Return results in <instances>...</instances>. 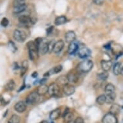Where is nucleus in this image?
<instances>
[{"mask_svg": "<svg viewBox=\"0 0 123 123\" xmlns=\"http://www.w3.org/2000/svg\"><path fill=\"white\" fill-rule=\"evenodd\" d=\"M48 88L49 86L46 85H41L37 88V93L39 95H44L48 92Z\"/></svg>", "mask_w": 123, "mask_h": 123, "instance_id": "18", "label": "nucleus"}, {"mask_svg": "<svg viewBox=\"0 0 123 123\" xmlns=\"http://www.w3.org/2000/svg\"><path fill=\"white\" fill-rule=\"evenodd\" d=\"M123 72V67L120 63H116L114 65L113 69V72L115 75H119Z\"/></svg>", "mask_w": 123, "mask_h": 123, "instance_id": "20", "label": "nucleus"}, {"mask_svg": "<svg viewBox=\"0 0 123 123\" xmlns=\"http://www.w3.org/2000/svg\"><path fill=\"white\" fill-rule=\"evenodd\" d=\"M103 123H118V119H117L116 115H113L111 113H108L103 117Z\"/></svg>", "mask_w": 123, "mask_h": 123, "instance_id": "5", "label": "nucleus"}, {"mask_svg": "<svg viewBox=\"0 0 123 123\" xmlns=\"http://www.w3.org/2000/svg\"><path fill=\"white\" fill-rule=\"evenodd\" d=\"M37 75H38V74H37V72H33L32 74V77L33 78H36V77H37Z\"/></svg>", "mask_w": 123, "mask_h": 123, "instance_id": "39", "label": "nucleus"}, {"mask_svg": "<svg viewBox=\"0 0 123 123\" xmlns=\"http://www.w3.org/2000/svg\"><path fill=\"white\" fill-rule=\"evenodd\" d=\"M21 118L18 115H12L10 118L8 119V123H20Z\"/></svg>", "mask_w": 123, "mask_h": 123, "instance_id": "28", "label": "nucleus"}, {"mask_svg": "<svg viewBox=\"0 0 123 123\" xmlns=\"http://www.w3.org/2000/svg\"><path fill=\"white\" fill-rule=\"evenodd\" d=\"M8 24H9V21H8V19L6 18H3L1 21V26H3V27H6L8 25Z\"/></svg>", "mask_w": 123, "mask_h": 123, "instance_id": "34", "label": "nucleus"}, {"mask_svg": "<svg viewBox=\"0 0 123 123\" xmlns=\"http://www.w3.org/2000/svg\"><path fill=\"white\" fill-rule=\"evenodd\" d=\"M0 102H1V104L3 106L7 104V102L6 101V100H5L4 97H3L2 95H0Z\"/></svg>", "mask_w": 123, "mask_h": 123, "instance_id": "36", "label": "nucleus"}, {"mask_svg": "<svg viewBox=\"0 0 123 123\" xmlns=\"http://www.w3.org/2000/svg\"><path fill=\"white\" fill-rule=\"evenodd\" d=\"M65 46V43L63 40H59L57 42L55 43L54 49H53V52L55 54L59 53L62 50Z\"/></svg>", "mask_w": 123, "mask_h": 123, "instance_id": "11", "label": "nucleus"}, {"mask_svg": "<svg viewBox=\"0 0 123 123\" xmlns=\"http://www.w3.org/2000/svg\"><path fill=\"white\" fill-rule=\"evenodd\" d=\"M73 123H85V121H84V119L82 117H78L75 119V121H74Z\"/></svg>", "mask_w": 123, "mask_h": 123, "instance_id": "35", "label": "nucleus"}, {"mask_svg": "<svg viewBox=\"0 0 123 123\" xmlns=\"http://www.w3.org/2000/svg\"><path fill=\"white\" fill-rule=\"evenodd\" d=\"M105 96H106V103L108 104H112L115 101L116 94L115 93H113L108 95H105Z\"/></svg>", "mask_w": 123, "mask_h": 123, "instance_id": "27", "label": "nucleus"}, {"mask_svg": "<svg viewBox=\"0 0 123 123\" xmlns=\"http://www.w3.org/2000/svg\"><path fill=\"white\" fill-rule=\"evenodd\" d=\"M101 66L103 71L108 72L112 67V62L110 60H103L101 62Z\"/></svg>", "mask_w": 123, "mask_h": 123, "instance_id": "12", "label": "nucleus"}, {"mask_svg": "<svg viewBox=\"0 0 123 123\" xmlns=\"http://www.w3.org/2000/svg\"><path fill=\"white\" fill-rule=\"evenodd\" d=\"M79 49V45L78 44L75 43V41L72 42L70 43L68 46V52L69 54H74Z\"/></svg>", "mask_w": 123, "mask_h": 123, "instance_id": "15", "label": "nucleus"}, {"mask_svg": "<svg viewBox=\"0 0 123 123\" xmlns=\"http://www.w3.org/2000/svg\"><path fill=\"white\" fill-rule=\"evenodd\" d=\"M63 90V93H65V95L70 96V95H72L75 93V87L73 85H70L68 84V85H66L64 86Z\"/></svg>", "mask_w": 123, "mask_h": 123, "instance_id": "9", "label": "nucleus"}, {"mask_svg": "<svg viewBox=\"0 0 123 123\" xmlns=\"http://www.w3.org/2000/svg\"><path fill=\"white\" fill-rule=\"evenodd\" d=\"M19 1H23V2H25V0H19Z\"/></svg>", "mask_w": 123, "mask_h": 123, "instance_id": "42", "label": "nucleus"}, {"mask_svg": "<svg viewBox=\"0 0 123 123\" xmlns=\"http://www.w3.org/2000/svg\"><path fill=\"white\" fill-rule=\"evenodd\" d=\"M55 41L54 40L51 41L49 43H48V49H49V52H53V49H54V46Z\"/></svg>", "mask_w": 123, "mask_h": 123, "instance_id": "33", "label": "nucleus"}, {"mask_svg": "<svg viewBox=\"0 0 123 123\" xmlns=\"http://www.w3.org/2000/svg\"><path fill=\"white\" fill-rule=\"evenodd\" d=\"M19 22L21 26L25 27V28H28L32 26L34 24L33 19L30 17L26 15H23L19 18Z\"/></svg>", "mask_w": 123, "mask_h": 123, "instance_id": "2", "label": "nucleus"}, {"mask_svg": "<svg viewBox=\"0 0 123 123\" xmlns=\"http://www.w3.org/2000/svg\"><path fill=\"white\" fill-rule=\"evenodd\" d=\"M53 123V122H52V123Z\"/></svg>", "mask_w": 123, "mask_h": 123, "instance_id": "43", "label": "nucleus"}, {"mask_svg": "<svg viewBox=\"0 0 123 123\" xmlns=\"http://www.w3.org/2000/svg\"><path fill=\"white\" fill-rule=\"evenodd\" d=\"M67 18L64 16H59L57 17L55 19L54 23L55 25L57 26H59V25H63L66 23L67 22Z\"/></svg>", "mask_w": 123, "mask_h": 123, "instance_id": "23", "label": "nucleus"}, {"mask_svg": "<svg viewBox=\"0 0 123 123\" xmlns=\"http://www.w3.org/2000/svg\"><path fill=\"white\" fill-rule=\"evenodd\" d=\"M28 68V61L25 60L22 63V66H21V75L23 76V75L25 74V72L27 70Z\"/></svg>", "mask_w": 123, "mask_h": 123, "instance_id": "30", "label": "nucleus"}, {"mask_svg": "<svg viewBox=\"0 0 123 123\" xmlns=\"http://www.w3.org/2000/svg\"><path fill=\"white\" fill-rule=\"evenodd\" d=\"M39 100V95L37 94V92H32L29 93L26 97V103L27 104L33 105L35 103H37Z\"/></svg>", "mask_w": 123, "mask_h": 123, "instance_id": "4", "label": "nucleus"}, {"mask_svg": "<svg viewBox=\"0 0 123 123\" xmlns=\"http://www.w3.org/2000/svg\"><path fill=\"white\" fill-rule=\"evenodd\" d=\"M39 123H48V121H42Z\"/></svg>", "mask_w": 123, "mask_h": 123, "instance_id": "41", "label": "nucleus"}, {"mask_svg": "<svg viewBox=\"0 0 123 123\" xmlns=\"http://www.w3.org/2000/svg\"><path fill=\"white\" fill-rule=\"evenodd\" d=\"M67 77L68 80V82H70V83H75L77 82L78 79H79V77L77 76V75L74 72H70Z\"/></svg>", "mask_w": 123, "mask_h": 123, "instance_id": "16", "label": "nucleus"}, {"mask_svg": "<svg viewBox=\"0 0 123 123\" xmlns=\"http://www.w3.org/2000/svg\"><path fill=\"white\" fill-rule=\"evenodd\" d=\"M75 38H76V34L74 31L72 30L67 32L65 34V39L68 43L74 42L75 40Z\"/></svg>", "mask_w": 123, "mask_h": 123, "instance_id": "13", "label": "nucleus"}, {"mask_svg": "<svg viewBox=\"0 0 123 123\" xmlns=\"http://www.w3.org/2000/svg\"><path fill=\"white\" fill-rule=\"evenodd\" d=\"M61 115V110L59 108H57L55 110H54L53 111H51L50 114V119L52 121L56 120Z\"/></svg>", "mask_w": 123, "mask_h": 123, "instance_id": "21", "label": "nucleus"}, {"mask_svg": "<svg viewBox=\"0 0 123 123\" xmlns=\"http://www.w3.org/2000/svg\"><path fill=\"white\" fill-rule=\"evenodd\" d=\"M96 103L100 105H103L104 103H106V96L105 94H102L98 96L96 99Z\"/></svg>", "mask_w": 123, "mask_h": 123, "instance_id": "31", "label": "nucleus"}, {"mask_svg": "<svg viewBox=\"0 0 123 123\" xmlns=\"http://www.w3.org/2000/svg\"><path fill=\"white\" fill-rule=\"evenodd\" d=\"M50 96H57V94L59 93V86L57 83H52L51 84L48 88V92Z\"/></svg>", "mask_w": 123, "mask_h": 123, "instance_id": "6", "label": "nucleus"}, {"mask_svg": "<svg viewBox=\"0 0 123 123\" xmlns=\"http://www.w3.org/2000/svg\"><path fill=\"white\" fill-rule=\"evenodd\" d=\"M27 8V5L25 3L18 5L16 6H14V14H21V12H23L26 10Z\"/></svg>", "mask_w": 123, "mask_h": 123, "instance_id": "14", "label": "nucleus"}, {"mask_svg": "<svg viewBox=\"0 0 123 123\" xmlns=\"http://www.w3.org/2000/svg\"><path fill=\"white\" fill-rule=\"evenodd\" d=\"M63 119H64V122H65V123H70L73 121V119H74V114H73L72 112L68 111V113L63 115Z\"/></svg>", "mask_w": 123, "mask_h": 123, "instance_id": "26", "label": "nucleus"}, {"mask_svg": "<svg viewBox=\"0 0 123 123\" xmlns=\"http://www.w3.org/2000/svg\"><path fill=\"white\" fill-rule=\"evenodd\" d=\"M91 50L88 47H82L78 50V55L80 58L84 59L90 56Z\"/></svg>", "mask_w": 123, "mask_h": 123, "instance_id": "7", "label": "nucleus"}, {"mask_svg": "<svg viewBox=\"0 0 123 123\" xmlns=\"http://www.w3.org/2000/svg\"><path fill=\"white\" fill-rule=\"evenodd\" d=\"M14 109L18 113H23L26 110V103L23 101H19L14 105Z\"/></svg>", "mask_w": 123, "mask_h": 123, "instance_id": "8", "label": "nucleus"}, {"mask_svg": "<svg viewBox=\"0 0 123 123\" xmlns=\"http://www.w3.org/2000/svg\"><path fill=\"white\" fill-rule=\"evenodd\" d=\"M103 0H95V1H94V2H95L97 5L101 4V3H103Z\"/></svg>", "mask_w": 123, "mask_h": 123, "instance_id": "38", "label": "nucleus"}, {"mask_svg": "<svg viewBox=\"0 0 123 123\" xmlns=\"http://www.w3.org/2000/svg\"><path fill=\"white\" fill-rule=\"evenodd\" d=\"M48 43L42 41L40 45L39 46V52H40L41 54H45L48 52Z\"/></svg>", "mask_w": 123, "mask_h": 123, "instance_id": "19", "label": "nucleus"}, {"mask_svg": "<svg viewBox=\"0 0 123 123\" xmlns=\"http://www.w3.org/2000/svg\"><path fill=\"white\" fill-rule=\"evenodd\" d=\"M16 88V83L13 79H10L5 86V88L6 91H12Z\"/></svg>", "mask_w": 123, "mask_h": 123, "instance_id": "25", "label": "nucleus"}, {"mask_svg": "<svg viewBox=\"0 0 123 123\" xmlns=\"http://www.w3.org/2000/svg\"><path fill=\"white\" fill-rule=\"evenodd\" d=\"M105 93L106 95H108V94H111V93H115V86L113 84L111 83H108L105 86Z\"/></svg>", "mask_w": 123, "mask_h": 123, "instance_id": "22", "label": "nucleus"}, {"mask_svg": "<svg viewBox=\"0 0 123 123\" xmlns=\"http://www.w3.org/2000/svg\"><path fill=\"white\" fill-rule=\"evenodd\" d=\"M52 29H53V26H50V28H49L48 29H47V32L48 34H49L50 33H51L52 32Z\"/></svg>", "mask_w": 123, "mask_h": 123, "instance_id": "37", "label": "nucleus"}, {"mask_svg": "<svg viewBox=\"0 0 123 123\" xmlns=\"http://www.w3.org/2000/svg\"><path fill=\"white\" fill-rule=\"evenodd\" d=\"M108 76H109V74L108 72H105V71L97 74V78L101 81H106L108 79Z\"/></svg>", "mask_w": 123, "mask_h": 123, "instance_id": "29", "label": "nucleus"}, {"mask_svg": "<svg viewBox=\"0 0 123 123\" xmlns=\"http://www.w3.org/2000/svg\"><path fill=\"white\" fill-rule=\"evenodd\" d=\"M93 63L90 59H85L81 61L77 67V70L81 73L89 72L92 69Z\"/></svg>", "mask_w": 123, "mask_h": 123, "instance_id": "1", "label": "nucleus"}, {"mask_svg": "<svg viewBox=\"0 0 123 123\" xmlns=\"http://www.w3.org/2000/svg\"><path fill=\"white\" fill-rule=\"evenodd\" d=\"M45 81H47V79L46 78H44V79H43L41 80V85H44V83H45Z\"/></svg>", "mask_w": 123, "mask_h": 123, "instance_id": "40", "label": "nucleus"}, {"mask_svg": "<svg viewBox=\"0 0 123 123\" xmlns=\"http://www.w3.org/2000/svg\"><path fill=\"white\" fill-rule=\"evenodd\" d=\"M26 46L29 52L34 53V54H37L39 52V48L37 45L36 44V43L34 42V41H28L26 44Z\"/></svg>", "mask_w": 123, "mask_h": 123, "instance_id": "10", "label": "nucleus"}, {"mask_svg": "<svg viewBox=\"0 0 123 123\" xmlns=\"http://www.w3.org/2000/svg\"><path fill=\"white\" fill-rule=\"evenodd\" d=\"M121 112V106L118 104H113L110 107V113H112L113 115H117Z\"/></svg>", "mask_w": 123, "mask_h": 123, "instance_id": "17", "label": "nucleus"}, {"mask_svg": "<svg viewBox=\"0 0 123 123\" xmlns=\"http://www.w3.org/2000/svg\"><path fill=\"white\" fill-rule=\"evenodd\" d=\"M68 78H67V76L65 75H61V76H59L57 79V85H61L65 86L66 85H68Z\"/></svg>", "mask_w": 123, "mask_h": 123, "instance_id": "24", "label": "nucleus"}, {"mask_svg": "<svg viewBox=\"0 0 123 123\" xmlns=\"http://www.w3.org/2000/svg\"><path fill=\"white\" fill-rule=\"evenodd\" d=\"M14 39L18 42H24L27 38V34L23 30L16 29L13 34Z\"/></svg>", "mask_w": 123, "mask_h": 123, "instance_id": "3", "label": "nucleus"}, {"mask_svg": "<svg viewBox=\"0 0 123 123\" xmlns=\"http://www.w3.org/2000/svg\"><path fill=\"white\" fill-rule=\"evenodd\" d=\"M8 46L9 47V49L11 51H12V52H16V51H17V47L16 46V44L14 43L13 41H10L9 42H8Z\"/></svg>", "mask_w": 123, "mask_h": 123, "instance_id": "32", "label": "nucleus"}]
</instances>
